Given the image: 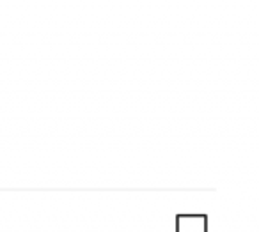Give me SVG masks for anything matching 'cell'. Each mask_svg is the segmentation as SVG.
Masks as SVG:
<instances>
[]
</instances>
